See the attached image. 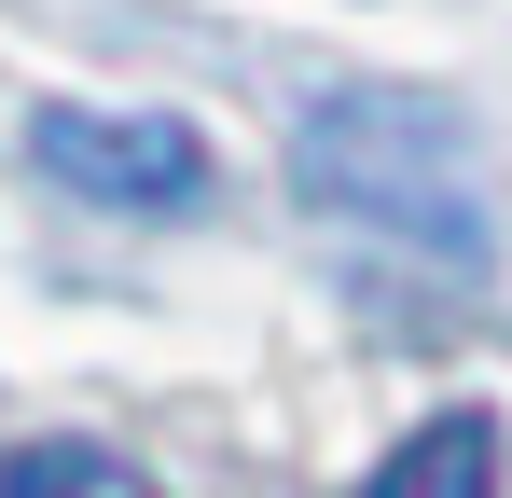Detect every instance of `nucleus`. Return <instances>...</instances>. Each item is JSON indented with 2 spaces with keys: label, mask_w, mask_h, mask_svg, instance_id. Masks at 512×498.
<instances>
[{
  "label": "nucleus",
  "mask_w": 512,
  "mask_h": 498,
  "mask_svg": "<svg viewBox=\"0 0 512 498\" xmlns=\"http://www.w3.org/2000/svg\"><path fill=\"white\" fill-rule=\"evenodd\" d=\"M0 498H153V471L111 457V443H14L0 457Z\"/></svg>",
  "instance_id": "nucleus-4"
},
{
  "label": "nucleus",
  "mask_w": 512,
  "mask_h": 498,
  "mask_svg": "<svg viewBox=\"0 0 512 498\" xmlns=\"http://www.w3.org/2000/svg\"><path fill=\"white\" fill-rule=\"evenodd\" d=\"M28 166H42L56 194H84V208H139V222L222 194V153H208L180 111H84V97L28 111Z\"/></svg>",
  "instance_id": "nucleus-2"
},
{
  "label": "nucleus",
  "mask_w": 512,
  "mask_h": 498,
  "mask_svg": "<svg viewBox=\"0 0 512 498\" xmlns=\"http://www.w3.org/2000/svg\"><path fill=\"white\" fill-rule=\"evenodd\" d=\"M360 498H499V415L457 402V415H429V429H402Z\"/></svg>",
  "instance_id": "nucleus-3"
},
{
  "label": "nucleus",
  "mask_w": 512,
  "mask_h": 498,
  "mask_svg": "<svg viewBox=\"0 0 512 498\" xmlns=\"http://www.w3.org/2000/svg\"><path fill=\"white\" fill-rule=\"evenodd\" d=\"M291 194L346 222V236L402 249L429 277H499V194H485V153L471 125L416 97V83H319L291 111Z\"/></svg>",
  "instance_id": "nucleus-1"
}]
</instances>
